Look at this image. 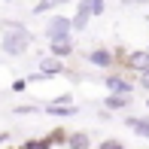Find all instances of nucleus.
I'll return each mask as SVG.
<instances>
[{"mask_svg": "<svg viewBox=\"0 0 149 149\" xmlns=\"http://www.w3.org/2000/svg\"><path fill=\"white\" fill-rule=\"evenodd\" d=\"M31 43V33L24 28H15V24H6V40H3V49L9 55H22Z\"/></svg>", "mask_w": 149, "mask_h": 149, "instance_id": "f257e3e1", "label": "nucleus"}, {"mask_svg": "<svg viewBox=\"0 0 149 149\" xmlns=\"http://www.w3.org/2000/svg\"><path fill=\"white\" fill-rule=\"evenodd\" d=\"M52 52H55V55H70V52H73L70 33H58V37H52Z\"/></svg>", "mask_w": 149, "mask_h": 149, "instance_id": "f03ea898", "label": "nucleus"}, {"mask_svg": "<svg viewBox=\"0 0 149 149\" xmlns=\"http://www.w3.org/2000/svg\"><path fill=\"white\" fill-rule=\"evenodd\" d=\"M70 28H73L70 18H52V22H49V31H46V33H49V37H58V33H70Z\"/></svg>", "mask_w": 149, "mask_h": 149, "instance_id": "7ed1b4c3", "label": "nucleus"}, {"mask_svg": "<svg viewBox=\"0 0 149 149\" xmlns=\"http://www.w3.org/2000/svg\"><path fill=\"white\" fill-rule=\"evenodd\" d=\"M88 61H91V64H97V67H110V64H113V55H110L107 49H94L91 55H88Z\"/></svg>", "mask_w": 149, "mask_h": 149, "instance_id": "20e7f679", "label": "nucleus"}, {"mask_svg": "<svg viewBox=\"0 0 149 149\" xmlns=\"http://www.w3.org/2000/svg\"><path fill=\"white\" fill-rule=\"evenodd\" d=\"M79 12H85V15H100V12H104V0H82V3H79Z\"/></svg>", "mask_w": 149, "mask_h": 149, "instance_id": "39448f33", "label": "nucleus"}, {"mask_svg": "<svg viewBox=\"0 0 149 149\" xmlns=\"http://www.w3.org/2000/svg\"><path fill=\"white\" fill-rule=\"evenodd\" d=\"M125 64L137 67V70H146V67H149V52H134L131 61H125Z\"/></svg>", "mask_w": 149, "mask_h": 149, "instance_id": "423d86ee", "label": "nucleus"}, {"mask_svg": "<svg viewBox=\"0 0 149 149\" xmlns=\"http://www.w3.org/2000/svg\"><path fill=\"white\" fill-rule=\"evenodd\" d=\"M128 128H134L137 134L149 137V116H146V119H128Z\"/></svg>", "mask_w": 149, "mask_h": 149, "instance_id": "0eeeda50", "label": "nucleus"}, {"mask_svg": "<svg viewBox=\"0 0 149 149\" xmlns=\"http://www.w3.org/2000/svg\"><path fill=\"white\" fill-rule=\"evenodd\" d=\"M40 70H43V73H58L61 70V61L58 58H46L43 64H40Z\"/></svg>", "mask_w": 149, "mask_h": 149, "instance_id": "6e6552de", "label": "nucleus"}, {"mask_svg": "<svg viewBox=\"0 0 149 149\" xmlns=\"http://www.w3.org/2000/svg\"><path fill=\"white\" fill-rule=\"evenodd\" d=\"M107 104H110V107H113V110H116V107H119V110H122V107H125V104H128V94H125V91H122V94H113V97H110V100H107Z\"/></svg>", "mask_w": 149, "mask_h": 149, "instance_id": "1a4fd4ad", "label": "nucleus"}, {"mask_svg": "<svg viewBox=\"0 0 149 149\" xmlns=\"http://www.w3.org/2000/svg\"><path fill=\"white\" fill-rule=\"evenodd\" d=\"M107 85H110V88H113V91H125V94H128V91H131V85H128V82H125V79H110V82H107Z\"/></svg>", "mask_w": 149, "mask_h": 149, "instance_id": "9d476101", "label": "nucleus"}, {"mask_svg": "<svg viewBox=\"0 0 149 149\" xmlns=\"http://www.w3.org/2000/svg\"><path fill=\"white\" fill-rule=\"evenodd\" d=\"M67 143L70 146H88V140H85L82 134H76V137H67Z\"/></svg>", "mask_w": 149, "mask_h": 149, "instance_id": "9b49d317", "label": "nucleus"}, {"mask_svg": "<svg viewBox=\"0 0 149 149\" xmlns=\"http://www.w3.org/2000/svg\"><path fill=\"white\" fill-rule=\"evenodd\" d=\"M85 22H88V15H85V12H79V15L73 18V28H85Z\"/></svg>", "mask_w": 149, "mask_h": 149, "instance_id": "f8f14e48", "label": "nucleus"}, {"mask_svg": "<svg viewBox=\"0 0 149 149\" xmlns=\"http://www.w3.org/2000/svg\"><path fill=\"white\" fill-rule=\"evenodd\" d=\"M140 82H143L146 88H149V67H146V70H140Z\"/></svg>", "mask_w": 149, "mask_h": 149, "instance_id": "ddd939ff", "label": "nucleus"}]
</instances>
